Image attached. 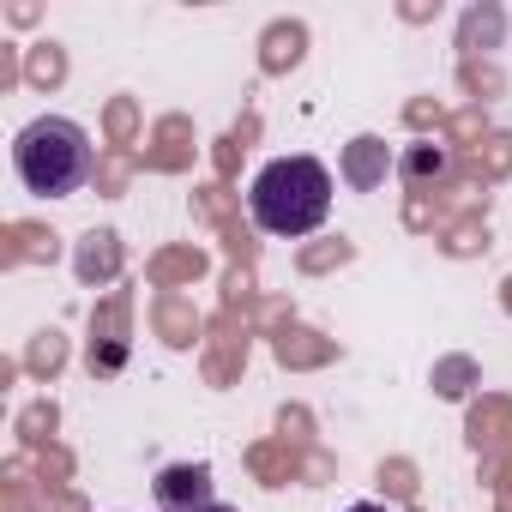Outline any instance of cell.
Segmentation results:
<instances>
[{
	"instance_id": "cell-2",
	"label": "cell",
	"mask_w": 512,
	"mask_h": 512,
	"mask_svg": "<svg viewBox=\"0 0 512 512\" xmlns=\"http://www.w3.org/2000/svg\"><path fill=\"white\" fill-rule=\"evenodd\" d=\"M91 133L67 115H37L19 139H13V169L25 181V193L37 199H67L91 181Z\"/></svg>"
},
{
	"instance_id": "cell-4",
	"label": "cell",
	"mask_w": 512,
	"mask_h": 512,
	"mask_svg": "<svg viewBox=\"0 0 512 512\" xmlns=\"http://www.w3.org/2000/svg\"><path fill=\"white\" fill-rule=\"evenodd\" d=\"M386 169H392V157H386V145H380V139H356V145L344 151V181H350V187H362V193H368V187H380V181H386Z\"/></svg>"
},
{
	"instance_id": "cell-1",
	"label": "cell",
	"mask_w": 512,
	"mask_h": 512,
	"mask_svg": "<svg viewBox=\"0 0 512 512\" xmlns=\"http://www.w3.org/2000/svg\"><path fill=\"white\" fill-rule=\"evenodd\" d=\"M247 211L266 235H314L332 217V169L320 157H272L247 187Z\"/></svg>"
},
{
	"instance_id": "cell-7",
	"label": "cell",
	"mask_w": 512,
	"mask_h": 512,
	"mask_svg": "<svg viewBox=\"0 0 512 512\" xmlns=\"http://www.w3.org/2000/svg\"><path fill=\"white\" fill-rule=\"evenodd\" d=\"M344 512H386V506H374V500H356V506H344Z\"/></svg>"
},
{
	"instance_id": "cell-6",
	"label": "cell",
	"mask_w": 512,
	"mask_h": 512,
	"mask_svg": "<svg viewBox=\"0 0 512 512\" xmlns=\"http://www.w3.org/2000/svg\"><path fill=\"white\" fill-rule=\"evenodd\" d=\"M175 512H235L229 500H199V506H175Z\"/></svg>"
},
{
	"instance_id": "cell-3",
	"label": "cell",
	"mask_w": 512,
	"mask_h": 512,
	"mask_svg": "<svg viewBox=\"0 0 512 512\" xmlns=\"http://www.w3.org/2000/svg\"><path fill=\"white\" fill-rule=\"evenodd\" d=\"M157 500H163V512L211 500V470H205V464H169V470L157 476Z\"/></svg>"
},
{
	"instance_id": "cell-5",
	"label": "cell",
	"mask_w": 512,
	"mask_h": 512,
	"mask_svg": "<svg viewBox=\"0 0 512 512\" xmlns=\"http://www.w3.org/2000/svg\"><path fill=\"white\" fill-rule=\"evenodd\" d=\"M428 169L440 175V169H446V157H440V151H416V157H410V175H428Z\"/></svg>"
}]
</instances>
